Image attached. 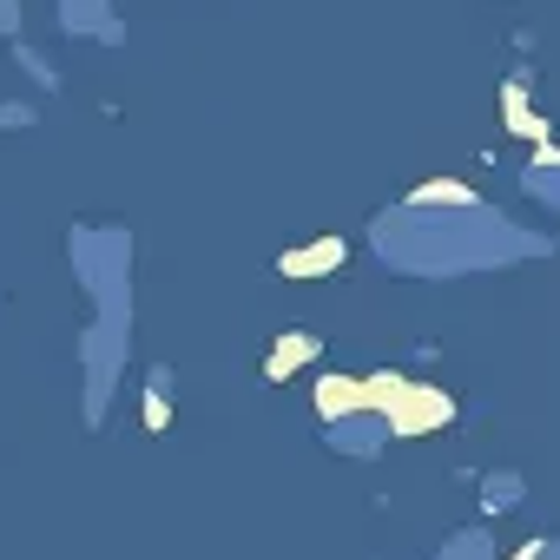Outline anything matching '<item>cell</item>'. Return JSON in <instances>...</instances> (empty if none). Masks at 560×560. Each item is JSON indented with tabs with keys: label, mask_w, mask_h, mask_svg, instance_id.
<instances>
[{
	"label": "cell",
	"mask_w": 560,
	"mask_h": 560,
	"mask_svg": "<svg viewBox=\"0 0 560 560\" xmlns=\"http://www.w3.org/2000/svg\"><path fill=\"white\" fill-rule=\"evenodd\" d=\"M337 257H343V244H317V250H298L284 270H291V277H304V270H330Z\"/></svg>",
	"instance_id": "1"
}]
</instances>
